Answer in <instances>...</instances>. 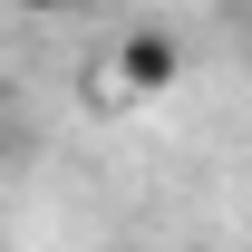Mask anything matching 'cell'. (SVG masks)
I'll return each mask as SVG.
<instances>
[{
  "mask_svg": "<svg viewBox=\"0 0 252 252\" xmlns=\"http://www.w3.org/2000/svg\"><path fill=\"white\" fill-rule=\"evenodd\" d=\"M20 10H39V20H68V10H88V0H20Z\"/></svg>",
  "mask_w": 252,
  "mask_h": 252,
  "instance_id": "7a4b0ae2",
  "label": "cell"
},
{
  "mask_svg": "<svg viewBox=\"0 0 252 252\" xmlns=\"http://www.w3.org/2000/svg\"><path fill=\"white\" fill-rule=\"evenodd\" d=\"M175 68H185V49H175V30H126L117 39V59H107V78H117L126 97H156V88H175Z\"/></svg>",
  "mask_w": 252,
  "mask_h": 252,
  "instance_id": "6da1fadb",
  "label": "cell"
},
{
  "mask_svg": "<svg viewBox=\"0 0 252 252\" xmlns=\"http://www.w3.org/2000/svg\"><path fill=\"white\" fill-rule=\"evenodd\" d=\"M0 156H20V117H10V107H0Z\"/></svg>",
  "mask_w": 252,
  "mask_h": 252,
  "instance_id": "3957f363",
  "label": "cell"
}]
</instances>
